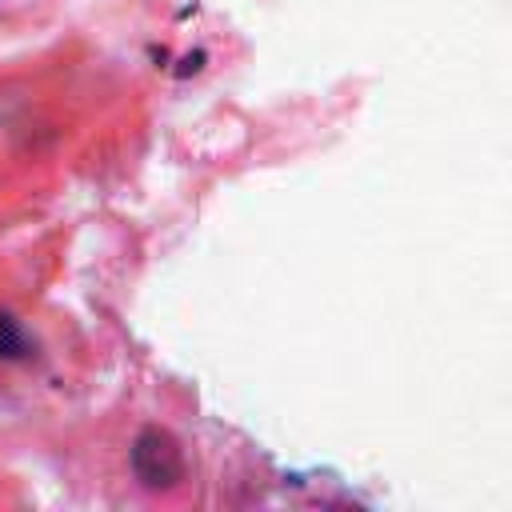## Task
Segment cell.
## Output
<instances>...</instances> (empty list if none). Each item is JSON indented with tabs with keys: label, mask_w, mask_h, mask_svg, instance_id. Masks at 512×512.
<instances>
[{
	"label": "cell",
	"mask_w": 512,
	"mask_h": 512,
	"mask_svg": "<svg viewBox=\"0 0 512 512\" xmlns=\"http://www.w3.org/2000/svg\"><path fill=\"white\" fill-rule=\"evenodd\" d=\"M132 472L144 488L168 492L184 480V452L168 428H144L132 440Z\"/></svg>",
	"instance_id": "1"
},
{
	"label": "cell",
	"mask_w": 512,
	"mask_h": 512,
	"mask_svg": "<svg viewBox=\"0 0 512 512\" xmlns=\"http://www.w3.org/2000/svg\"><path fill=\"white\" fill-rule=\"evenodd\" d=\"M24 332L16 328V320L8 312H0V356H24Z\"/></svg>",
	"instance_id": "2"
}]
</instances>
